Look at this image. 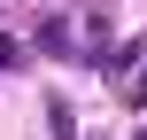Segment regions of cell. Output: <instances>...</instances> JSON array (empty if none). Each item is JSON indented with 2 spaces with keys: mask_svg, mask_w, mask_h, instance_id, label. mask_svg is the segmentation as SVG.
<instances>
[{
  "mask_svg": "<svg viewBox=\"0 0 147 140\" xmlns=\"http://www.w3.org/2000/svg\"><path fill=\"white\" fill-rule=\"evenodd\" d=\"M47 132L54 140H78V109H70L62 94H47Z\"/></svg>",
  "mask_w": 147,
  "mask_h": 140,
  "instance_id": "6da1fadb",
  "label": "cell"
},
{
  "mask_svg": "<svg viewBox=\"0 0 147 140\" xmlns=\"http://www.w3.org/2000/svg\"><path fill=\"white\" fill-rule=\"evenodd\" d=\"M39 47H47V55H62V62H70V23H62V16H47V23H39Z\"/></svg>",
  "mask_w": 147,
  "mask_h": 140,
  "instance_id": "7a4b0ae2",
  "label": "cell"
},
{
  "mask_svg": "<svg viewBox=\"0 0 147 140\" xmlns=\"http://www.w3.org/2000/svg\"><path fill=\"white\" fill-rule=\"evenodd\" d=\"M124 101H147V62L132 70V78H124Z\"/></svg>",
  "mask_w": 147,
  "mask_h": 140,
  "instance_id": "3957f363",
  "label": "cell"
},
{
  "mask_svg": "<svg viewBox=\"0 0 147 140\" xmlns=\"http://www.w3.org/2000/svg\"><path fill=\"white\" fill-rule=\"evenodd\" d=\"M16 62H23V47H16V39H0V78H8Z\"/></svg>",
  "mask_w": 147,
  "mask_h": 140,
  "instance_id": "277c9868",
  "label": "cell"
}]
</instances>
